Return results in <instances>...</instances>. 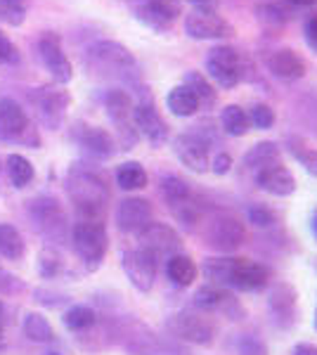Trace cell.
<instances>
[{
    "label": "cell",
    "mask_w": 317,
    "mask_h": 355,
    "mask_svg": "<svg viewBox=\"0 0 317 355\" xmlns=\"http://www.w3.org/2000/svg\"><path fill=\"white\" fill-rule=\"evenodd\" d=\"M315 329H317V311H315Z\"/></svg>",
    "instance_id": "cell-53"
},
{
    "label": "cell",
    "mask_w": 317,
    "mask_h": 355,
    "mask_svg": "<svg viewBox=\"0 0 317 355\" xmlns=\"http://www.w3.org/2000/svg\"><path fill=\"white\" fill-rule=\"evenodd\" d=\"M201 272L213 287L232 291H261L270 282L268 268L249 259H237V256L209 259L201 268Z\"/></svg>",
    "instance_id": "cell-2"
},
{
    "label": "cell",
    "mask_w": 317,
    "mask_h": 355,
    "mask_svg": "<svg viewBox=\"0 0 317 355\" xmlns=\"http://www.w3.org/2000/svg\"><path fill=\"white\" fill-rule=\"evenodd\" d=\"M303 38H305V45L317 55V15L308 17L303 24Z\"/></svg>",
    "instance_id": "cell-44"
},
{
    "label": "cell",
    "mask_w": 317,
    "mask_h": 355,
    "mask_svg": "<svg viewBox=\"0 0 317 355\" xmlns=\"http://www.w3.org/2000/svg\"><path fill=\"white\" fill-rule=\"evenodd\" d=\"M244 164L246 168L258 173V171L268 168V166H275V164H282V150L280 145L270 140H263V142H256L249 152L244 154Z\"/></svg>",
    "instance_id": "cell-25"
},
{
    "label": "cell",
    "mask_w": 317,
    "mask_h": 355,
    "mask_svg": "<svg viewBox=\"0 0 317 355\" xmlns=\"http://www.w3.org/2000/svg\"><path fill=\"white\" fill-rule=\"evenodd\" d=\"M289 150L293 157L298 159V164H301L310 175L317 178V150L315 147H308L303 140H298V137H289Z\"/></svg>",
    "instance_id": "cell-36"
},
{
    "label": "cell",
    "mask_w": 317,
    "mask_h": 355,
    "mask_svg": "<svg viewBox=\"0 0 317 355\" xmlns=\"http://www.w3.org/2000/svg\"><path fill=\"white\" fill-rule=\"evenodd\" d=\"M3 315H5V308H3V303H0V327H3Z\"/></svg>",
    "instance_id": "cell-52"
},
{
    "label": "cell",
    "mask_w": 317,
    "mask_h": 355,
    "mask_svg": "<svg viewBox=\"0 0 317 355\" xmlns=\"http://www.w3.org/2000/svg\"><path fill=\"white\" fill-rule=\"evenodd\" d=\"M154 218V209L147 199L142 197H128L121 199L117 206V225L121 232L140 234Z\"/></svg>",
    "instance_id": "cell-19"
},
{
    "label": "cell",
    "mask_w": 317,
    "mask_h": 355,
    "mask_svg": "<svg viewBox=\"0 0 317 355\" xmlns=\"http://www.w3.org/2000/svg\"><path fill=\"white\" fill-rule=\"evenodd\" d=\"M204 64L206 71H209V78L223 90H234L244 81V57L232 45H216V48H211Z\"/></svg>",
    "instance_id": "cell-6"
},
{
    "label": "cell",
    "mask_w": 317,
    "mask_h": 355,
    "mask_svg": "<svg viewBox=\"0 0 317 355\" xmlns=\"http://www.w3.org/2000/svg\"><path fill=\"white\" fill-rule=\"evenodd\" d=\"M0 21L8 26H22L26 21V5L0 3Z\"/></svg>",
    "instance_id": "cell-39"
},
{
    "label": "cell",
    "mask_w": 317,
    "mask_h": 355,
    "mask_svg": "<svg viewBox=\"0 0 317 355\" xmlns=\"http://www.w3.org/2000/svg\"><path fill=\"white\" fill-rule=\"evenodd\" d=\"M166 327L175 339L197 343V346H209L216 339V324L206 315L194 311H180L166 320Z\"/></svg>",
    "instance_id": "cell-12"
},
{
    "label": "cell",
    "mask_w": 317,
    "mask_h": 355,
    "mask_svg": "<svg viewBox=\"0 0 317 355\" xmlns=\"http://www.w3.org/2000/svg\"><path fill=\"white\" fill-rule=\"evenodd\" d=\"M221 125L228 135L232 137H244L251 130L249 123V114L246 110H241L239 105H228L221 114Z\"/></svg>",
    "instance_id": "cell-31"
},
{
    "label": "cell",
    "mask_w": 317,
    "mask_h": 355,
    "mask_svg": "<svg viewBox=\"0 0 317 355\" xmlns=\"http://www.w3.org/2000/svg\"><path fill=\"white\" fill-rule=\"evenodd\" d=\"M258 17H261V19L265 21V24H275V21H282V24H284L286 19H289V17H286V12L284 10L280 8V5H261V8H258Z\"/></svg>",
    "instance_id": "cell-43"
},
{
    "label": "cell",
    "mask_w": 317,
    "mask_h": 355,
    "mask_svg": "<svg viewBox=\"0 0 317 355\" xmlns=\"http://www.w3.org/2000/svg\"><path fill=\"white\" fill-rule=\"evenodd\" d=\"M268 308L280 327H289L293 324V315H296V291L289 284H275L270 291Z\"/></svg>",
    "instance_id": "cell-23"
},
{
    "label": "cell",
    "mask_w": 317,
    "mask_h": 355,
    "mask_svg": "<svg viewBox=\"0 0 317 355\" xmlns=\"http://www.w3.org/2000/svg\"><path fill=\"white\" fill-rule=\"evenodd\" d=\"M265 67L273 76L282 78V81H298V78L305 76V60L296 50L282 48L275 50L265 57Z\"/></svg>",
    "instance_id": "cell-21"
},
{
    "label": "cell",
    "mask_w": 317,
    "mask_h": 355,
    "mask_svg": "<svg viewBox=\"0 0 317 355\" xmlns=\"http://www.w3.org/2000/svg\"><path fill=\"white\" fill-rule=\"evenodd\" d=\"M48 355H62V353H48Z\"/></svg>",
    "instance_id": "cell-55"
},
{
    "label": "cell",
    "mask_w": 317,
    "mask_h": 355,
    "mask_svg": "<svg viewBox=\"0 0 317 355\" xmlns=\"http://www.w3.org/2000/svg\"><path fill=\"white\" fill-rule=\"evenodd\" d=\"M105 110H107V116L109 121L114 123L117 128V137L121 142V150H132L140 140V133L135 128V121H132V97L128 90L123 88H112L105 93Z\"/></svg>",
    "instance_id": "cell-7"
},
{
    "label": "cell",
    "mask_w": 317,
    "mask_h": 355,
    "mask_svg": "<svg viewBox=\"0 0 317 355\" xmlns=\"http://www.w3.org/2000/svg\"><path fill=\"white\" fill-rule=\"evenodd\" d=\"M121 266H123V272H126V277H128V282L137 291H142V294L152 291L154 282H157V259H154L149 251L145 249L123 251Z\"/></svg>",
    "instance_id": "cell-16"
},
{
    "label": "cell",
    "mask_w": 317,
    "mask_h": 355,
    "mask_svg": "<svg viewBox=\"0 0 317 355\" xmlns=\"http://www.w3.org/2000/svg\"><path fill=\"white\" fill-rule=\"evenodd\" d=\"M62 322H65V327L71 331H85L97 322V315L93 308H88V306H71L65 313Z\"/></svg>",
    "instance_id": "cell-35"
},
{
    "label": "cell",
    "mask_w": 317,
    "mask_h": 355,
    "mask_svg": "<svg viewBox=\"0 0 317 355\" xmlns=\"http://www.w3.org/2000/svg\"><path fill=\"white\" fill-rule=\"evenodd\" d=\"M185 33L194 41H225L234 36V26L218 10H192L185 15Z\"/></svg>",
    "instance_id": "cell-13"
},
{
    "label": "cell",
    "mask_w": 317,
    "mask_h": 355,
    "mask_svg": "<svg viewBox=\"0 0 317 355\" xmlns=\"http://www.w3.org/2000/svg\"><path fill=\"white\" fill-rule=\"evenodd\" d=\"M5 348V331H3V327H0V351Z\"/></svg>",
    "instance_id": "cell-51"
},
{
    "label": "cell",
    "mask_w": 317,
    "mask_h": 355,
    "mask_svg": "<svg viewBox=\"0 0 317 355\" xmlns=\"http://www.w3.org/2000/svg\"><path fill=\"white\" fill-rule=\"evenodd\" d=\"M0 140L10 142V145L28 147V150L40 147L36 123L28 119V114L12 97H0Z\"/></svg>",
    "instance_id": "cell-4"
},
{
    "label": "cell",
    "mask_w": 317,
    "mask_h": 355,
    "mask_svg": "<svg viewBox=\"0 0 317 355\" xmlns=\"http://www.w3.org/2000/svg\"><path fill=\"white\" fill-rule=\"evenodd\" d=\"M62 270H65V261H62V256L57 254L55 249L45 246V249L38 254V272L50 279V277H57Z\"/></svg>",
    "instance_id": "cell-38"
},
{
    "label": "cell",
    "mask_w": 317,
    "mask_h": 355,
    "mask_svg": "<svg viewBox=\"0 0 317 355\" xmlns=\"http://www.w3.org/2000/svg\"><path fill=\"white\" fill-rule=\"evenodd\" d=\"M140 97H137L135 107H132V121L135 128L152 147H164L169 142V123L164 121V116L159 114L154 97L147 93L145 85H137Z\"/></svg>",
    "instance_id": "cell-9"
},
{
    "label": "cell",
    "mask_w": 317,
    "mask_h": 355,
    "mask_svg": "<svg viewBox=\"0 0 317 355\" xmlns=\"http://www.w3.org/2000/svg\"><path fill=\"white\" fill-rule=\"evenodd\" d=\"M71 242L76 249L78 259L88 270H97L102 266L109 249L107 227L100 220H76L71 227Z\"/></svg>",
    "instance_id": "cell-5"
},
{
    "label": "cell",
    "mask_w": 317,
    "mask_h": 355,
    "mask_svg": "<svg viewBox=\"0 0 317 355\" xmlns=\"http://www.w3.org/2000/svg\"><path fill=\"white\" fill-rule=\"evenodd\" d=\"M0 3H12V5H26V0H0Z\"/></svg>",
    "instance_id": "cell-50"
},
{
    "label": "cell",
    "mask_w": 317,
    "mask_h": 355,
    "mask_svg": "<svg viewBox=\"0 0 317 355\" xmlns=\"http://www.w3.org/2000/svg\"><path fill=\"white\" fill-rule=\"evenodd\" d=\"M310 230H313L315 239H317V211H315V214H313V218H310Z\"/></svg>",
    "instance_id": "cell-48"
},
{
    "label": "cell",
    "mask_w": 317,
    "mask_h": 355,
    "mask_svg": "<svg viewBox=\"0 0 317 355\" xmlns=\"http://www.w3.org/2000/svg\"><path fill=\"white\" fill-rule=\"evenodd\" d=\"M194 308L204 313H216V311H223L228 315H232L234 308H239V303L230 296L228 289H221V287H213V284H206V287L197 289L194 294Z\"/></svg>",
    "instance_id": "cell-24"
},
{
    "label": "cell",
    "mask_w": 317,
    "mask_h": 355,
    "mask_svg": "<svg viewBox=\"0 0 317 355\" xmlns=\"http://www.w3.org/2000/svg\"><path fill=\"white\" fill-rule=\"evenodd\" d=\"M173 152L180 159L185 168L194 171V173H206L211 168V154L209 142L197 133H180L173 140Z\"/></svg>",
    "instance_id": "cell-18"
},
{
    "label": "cell",
    "mask_w": 317,
    "mask_h": 355,
    "mask_svg": "<svg viewBox=\"0 0 317 355\" xmlns=\"http://www.w3.org/2000/svg\"><path fill=\"white\" fill-rule=\"evenodd\" d=\"M22 62V53L19 48L0 31V64H10V67H17Z\"/></svg>",
    "instance_id": "cell-40"
},
{
    "label": "cell",
    "mask_w": 317,
    "mask_h": 355,
    "mask_svg": "<svg viewBox=\"0 0 317 355\" xmlns=\"http://www.w3.org/2000/svg\"><path fill=\"white\" fill-rule=\"evenodd\" d=\"M123 3H130V5H132V3H135V0H123Z\"/></svg>",
    "instance_id": "cell-54"
},
{
    "label": "cell",
    "mask_w": 317,
    "mask_h": 355,
    "mask_svg": "<svg viewBox=\"0 0 317 355\" xmlns=\"http://www.w3.org/2000/svg\"><path fill=\"white\" fill-rule=\"evenodd\" d=\"M26 254V242L15 225L0 223V256L8 261H19Z\"/></svg>",
    "instance_id": "cell-29"
},
{
    "label": "cell",
    "mask_w": 317,
    "mask_h": 355,
    "mask_svg": "<svg viewBox=\"0 0 317 355\" xmlns=\"http://www.w3.org/2000/svg\"><path fill=\"white\" fill-rule=\"evenodd\" d=\"M293 355H317V346H313V343H296Z\"/></svg>",
    "instance_id": "cell-47"
},
{
    "label": "cell",
    "mask_w": 317,
    "mask_h": 355,
    "mask_svg": "<svg viewBox=\"0 0 317 355\" xmlns=\"http://www.w3.org/2000/svg\"><path fill=\"white\" fill-rule=\"evenodd\" d=\"M253 175H256V185L263 192L273 194V197H289V194L296 192V178L284 164L268 166V168L258 171Z\"/></svg>",
    "instance_id": "cell-22"
},
{
    "label": "cell",
    "mask_w": 317,
    "mask_h": 355,
    "mask_svg": "<svg viewBox=\"0 0 317 355\" xmlns=\"http://www.w3.org/2000/svg\"><path fill=\"white\" fill-rule=\"evenodd\" d=\"M230 168H232V157H230L228 152H218L216 157L211 159V168L209 171H213L216 175H225Z\"/></svg>",
    "instance_id": "cell-45"
},
{
    "label": "cell",
    "mask_w": 317,
    "mask_h": 355,
    "mask_svg": "<svg viewBox=\"0 0 317 355\" xmlns=\"http://www.w3.org/2000/svg\"><path fill=\"white\" fill-rule=\"evenodd\" d=\"M237 355H268V348L256 336H241L237 341Z\"/></svg>",
    "instance_id": "cell-42"
},
{
    "label": "cell",
    "mask_w": 317,
    "mask_h": 355,
    "mask_svg": "<svg viewBox=\"0 0 317 355\" xmlns=\"http://www.w3.org/2000/svg\"><path fill=\"white\" fill-rule=\"evenodd\" d=\"M130 8L142 26L154 33H166L182 15V0H135Z\"/></svg>",
    "instance_id": "cell-10"
},
{
    "label": "cell",
    "mask_w": 317,
    "mask_h": 355,
    "mask_svg": "<svg viewBox=\"0 0 317 355\" xmlns=\"http://www.w3.org/2000/svg\"><path fill=\"white\" fill-rule=\"evenodd\" d=\"M67 194L80 220L105 223L109 206V185L105 175L85 164H74L67 173Z\"/></svg>",
    "instance_id": "cell-1"
},
{
    "label": "cell",
    "mask_w": 317,
    "mask_h": 355,
    "mask_svg": "<svg viewBox=\"0 0 317 355\" xmlns=\"http://www.w3.org/2000/svg\"><path fill=\"white\" fill-rule=\"evenodd\" d=\"M166 107L171 110V114H175V116H180V119L194 116V114L201 110L194 93L182 83L175 85V88H171V93L166 95Z\"/></svg>",
    "instance_id": "cell-26"
},
{
    "label": "cell",
    "mask_w": 317,
    "mask_h": 355,
    "mask_svg": "<svg viewBox=\"0 0 317 355\" xmlns=\"http://www.w3.org/2000/svg\"><path fill=\"white\" fill-rule=\"evenodd\" d=\"M246 216H249V220L253 223V225H261V227H268V225H273V223L277 220V214H275V211H270L268 206H263V204L249 206Z\"/></svg>",
    "instance_id": "cell-41"
},
{
    "label": "cell",
    "mask_w": 317,
    "mask_h": 355,
    "mask_svg": "<svg viewBox=\"0 0 317 355\" xmlns=\"http://www.w3.org/2000/svg\"><path fill=\"white\" fill-rule=\"evenodd\" d=\"M38 57L43 62L45 71L53 76V81L57 85H67L69 81L74 78V64L71 60L67 57L65 48H62V41L60 36L53 31H45L43 36L38 38Z\"/></svg>",
    "instance_id": "cell-14"
},
{
    "label": "cell",
    "mask_w": 317,
    "mask_h": 355,
    "mask_svg": "<svg viewBox=\"0 0 317 355\" xmlns=\"http://www.w3.org/2000/svg\"><path fill=\"white\" fill-rule=\"evenodd\" d=\"M289 3H293V5H298V8H305V5H313L315 0H289Z\"/></svg>",
    "instance_id": "cell-49"
},
{
    "label": "cell",
    "mask_w": 317,
    "mask_h": 355,
    "mask_svg": "<svg viewBox=\"0 0 317 355\" xmlns=\"http://www.w3.org/2000/svg\"><path fill=\"white\" fill-rule=\"evenodd\" d=\"M31 107L36 110L38 121L50 130H57L67 119V110L71 105V95L67 93L62 85L48 83V85H38L28 93Z\"/></svg>",
    "instance_id": "cell-8"
},
{
    "label": "cell",
    "mask_w": 317,
    "mask_h": 355,
    "mask_svg": "<svg viewBox=\"0 0 317 355\" xmlns=\"http://www.w3.org/2000/svg\"><path fill=\"white\" fill-rule=\"evenodd\" d=\"M85 60H88V67L93 71L117 78V81L130 85V88L140 85V67H137V60L126 45L117 41H97L85 50Z\"/></svg>",
    "instance_id": "cell-3"
},
{
    "label": "cell",
    "mask_w": 317,
    "mask_h": 355,
    "mask_svg": "<svg viewBox=\"0 0 317 355\" xmlns=\"http://www.w3.org/2000/svg\"><path fill=\"white\" fill-rule=\"evenodd\" d=\"M206 244L211 249L221 251V254H232L237 251L246 239L244 223L232 214H216L213 218L206 223L204 230Z\"/></svg>",
    "instance_id": "cell-11"
},
{
    "label": "cell",
    "mask_w": 317,
    "mask_h": 355,
    "mask_svg": "<svg viewBox=\"0 0 317 355\" xmlns=\"http://www.w3.org/2000/svg\"><path fill=\"white\" fill-rule=\"evenodd\" d=\"M147 182H149V175L140 162H126L117 168V185L121 190H126V192L145 190Z\"/></svg>",
    "instance_id": "cell-28"
},
{
    "label": "cell",
    "mask_w": 317,
    "mask_h": 355,
    "mask_svg": "<svg viewBox=\"0 0 317 355\" xmlns=\"http://www.w3.org/2000/svg\"><path fill=\"white\" fill-rule=\"evenodd\" d=\"M140 249L149 251L154 259H171L175 254H182V239L178 230H173L166 223H149L140 234Z\"/></svg>",
    "instance_id": "cell-17"
},
{
    "label": "cell",
    "mask_w": 317,
    "mask_h": 355,
    "mask_svg": "<svg viewBox=\"0 0 317 355\" xmlns=\"http://www.w3.org/2000/svg\"><path fill=\"white\" fill-rule=\"evenodd\" d=\"M5 168H8V178H10V182H12L17 190L26 187L28 182L33 180V175H36L33 164L28 162L24 154H10V157L5 159Z\"/></svg>",
    "instance_id": "cell-32"
},
{
    "label": "cell",
    "mask_w": 317,
    "mask_h": 355,
    "mask_svg": "<svg viewBox=\"0 0 317 355\" xmlns=\"http://www.w3.org/2000/svg\"><path fill=\"white\" fill-rule=\"evenodd\" d=\"M28 218L36 225L38 232H43L45 237L55 239V237H62L67 230V216L62 211L60 202L55 197H36L28 202Z\"/></svg>",
    "instance_id": "cell-15"
},
{
    "label": "cell",
    "mask_w": 317,
    "mask_h": 355,
    "mask_svg": "<svg viewBox=\"0 0 317 355\" xmlns=\"http://www.w3.org/2000/svg\"><path fill=\"white\" fill-rule=\"evenodd\" d=\"M246 114H249V123L258 130H270L275 121H277V114H275L270 105H265V102H253L251 110Z\"/></svg>",
    "instance_id": "cell-37"
},
{
    "label": "cell",
    "mask_w": 317,
    "mask_h": 355,
    "mask_svg": "<svg viewBox=\"0 0 317 355\" xmlns=\"http://www.w3.org/2000/svg\"><path fill=\"white\" fill-rule=\"evenodd\" d=\"M166 275L175 287H189L197 279V266L185 254H175L166 259Z\"/></svg>",
    "instance_id": "cell-27"
},
{
    "label": "cell",
    "mask_w": 317,
    "mask_h": 355,
    "mask_svg": "<svg viewBox=\"0 0 317 355\" xmlns=\"http://www.w3.org/2000/svg\"><path fill=\"white\" fill-rule=\"evenodd\" d=\"M182 85H187L189 90L194 93V97L199 100V107L204 110H211L218 100V93H216V85H213L204 73L199 71H187L185 78H182Z\"/></svg>",
    "instance_id": "cell-30"
},
{
    "label": "cell",
    "mask_w": 317,
    "mask_h": 355,
    "mask_svg": "<svg viewBox=\"0 0 317 355\" xmlns=\"http://www.w3.org/2000/svg\"><path fill=\"white\" fill-rule=\"evenodd\" d=\"M74 140H76L80 150H85L95 159H109L117 152V140H114L109 130L100 128V125L78 123L74 128Z\"/></svg>",
    "instance_id": "cell-20"
},
{
    "label": "cell",
    "mask_w": 317,
    "mask_h": 355,
    "mask_svg": "<svg viewBox=\"0 0 317 355\" xmlns=\"http://www.w3.org/2000/svg\"><path fill=\"white\" fill-rule=\"evenodd\" d=\"M194 10H216L218 8V0H187Z\"/></svg>",
    "instance_id": "cell-46"
},
{
    "label": "cell",
    "mask_w": 317,
    "mask_h": 355,
    "mask_svg": "<svg viewBox=\"0 0 317 355\" xmlns=\"http://www.w3.org/2000/svg\"><path fill=\"white\" fill-rule=\"evenodd\" d=\"M161 194H164L166 204H169V209H171V206H175V204H180L192 197V190H189V185L182 180V178L164 175L161 178Z\"/></svg>",
    "instance_id": "cell-34"
},
{
    "label": "cell",
    "mask_w": 317,
    "mask_h": 355,
    "mask_svg": "<svg viewBox=\"0 0 317 355\" xmlns=\"http://www.w3.org/2000/svg\"><path fill=\"white\" fill-rule=\"evenodd\" d=\"M24 336L33 343H50L55 339V329L45 315L28 313L24 318Z\"/></svg>",
    "instance_id": "cell-33"
}]
</instances>
